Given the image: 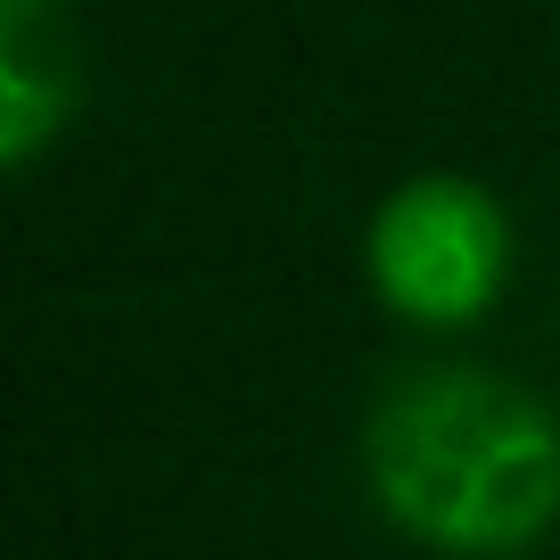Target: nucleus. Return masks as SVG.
Masks as SVG:
<instances>
[{"instance_id": "nucleus-1", "label": "nucleus", "mask_w": 560, "mask_h": 560, "mask_svg": "<svg viewBox=\"0 0 560 560\" xmlns=\"http://www.w3.org/2000/svg\"><path fill=\"white\" fill-rule=\"evenodd\" d=\"M363 494L429 560H527L560 536V404L487 363H412L363 412Z\"/></svg>"}, {"instance_id": "nucleus-2", "label": "nucleus", "mask_w": 560, "mask_h": 560, "mask_svg": "<svg viewBox=\"0 0 560 560\" xmlns=\"http://www.w3.org/2000/svg\"><path fill=\"white\" fill-rule=\"evenodd\" d=\"M520 223L478 174H412L363 223V280L371 305L404 330H478L511 298Z\"/></svg>"}, {"instance_id": "nucleus-3", "label": "nucleus", "mask_w": 560, "mask_h": 560, "mask_svg": "<svg viewBox=\"0 0 560 560\" xmlns=\"http://www.w3.org/2000/svg\"><path fill=\"white\" fill-rule=\"evenodd\" d=\"M83 50L67 0H0V165L34 174L50 140L74 124Z\"/></svg>"}]
</instances>
